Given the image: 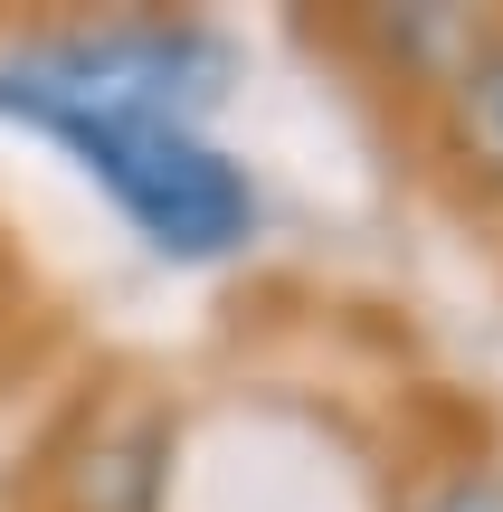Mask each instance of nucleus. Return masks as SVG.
<instances>
[{"label":"nucleus","mask_w":503,"mask_h":512,"mask_svg":"<svg viewBox=\"0 0 503 512\" xmlns=\"http://www.w3.org/2000/svg\"><path fill=\"white\" fill-rule=\"evenodd\" d=\"M418 512H503V475H456V484H437Z\"/></svg>","instance_id":"4"},{"label":"nucleus","mask_w":503,"mask_h":512,"mask_svg":"<svg viewBox=\"0 0 503 512\" xmlns=\"http://www.w3.org/2000/svg\"><path fill=\"white\" fill-rule=\"evenodd\" d=\"M219 57L190 29H105V38H57V48L0 67V114L29 124H190L209 95Z\"/></svg>","instance_id":"1"},{"label":"nucleus","mask_w":503,"mask_h":512,"mask_svg":"<svg viewBox=\"0 0 503 512\" xmlns=\"http://www.w3.org/2000/svg\"><path fill=\"white\" fill-rule=\"evenodd\" d=\"M67 152H86V171L114 190V200L133 209V228H143L162 256H219L247 238V219H257V200H247L238 162L228 152H209L190 124H48Z\"/></svg>","instance_id":"2"},{"label":"nucleus","mask_w":503,"mask_h":512,"mask_svg":"<svg viewBox=\"0 0 503 512\" xmlns=\"http://www.w3.org/2000/svg\"><path fill=\"white\" fill-rule=\"evenodd\" d=\"M456 143H466V162L503 190V38H485V48L456 67Z\"/></svg>","instance_id":"3"}]
</instances>
